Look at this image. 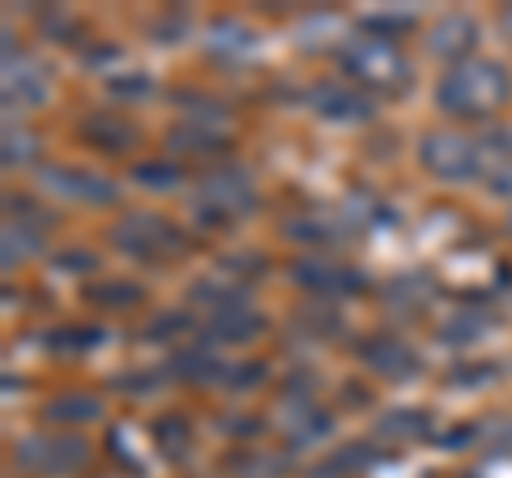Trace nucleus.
<instances>
[{"mask_svg": "<svg viewBox=\"0 0 512 478\" xmlns=\"http://www.w3.org/2000/svg\"><path fill=\"white\" fill-rule=\"evenodd\" d=\"M133 180L141 188H154V193H167V188L184 184V167H175V163H141V167H133Z\"/></svg>", "mask_w": 512, "mask_h": 478, "instance_id": "obj_26", "label": "nucleus"}, {"mask_svg": "<svg viewBox=\"0 0 512 478\" xmlns=\"http://www.w3.org/2000/svg\"><path fill=\"white\" fill-rule=\"evenodd\" d=\"M35 133L18 129V124H9L5 129V167H26L30 158H35Z\"/></svg>", "mask_w": 512, "mask_h": 478, "instance_id": "obj_29", "label": "nucleus"}, {"mask_svg": "<svg viewBox=\"0 0 512 478\" xmlns=\"http://www.w3.org/2000/svg\"><path fill=\"white\" fill-rule=\"evenodd\" d=\"M376 432L384 436V440H419V436H427L431 432V419L423 410H389L384 419L376 423Z\"/></svg>", "mask_w": 512, "mask_h": 478, "instance_id": "obj_24", "label": "nucleus"}, {"mask_svg": "<svg viewBox=\"0 0 512 478\" xmlns=\"http://www.w3.org/2000/svg\"><path fill=\"white\" fill-rule=\"evenodd\" d=\"M478 43V22L470 13H444V18L427 30V47L431 56H444L461 65V60H470V47Z\"/></svg>", "mask_w": 512, "mask_h": 478, "instance_id": "obj_13", "label": "nucleus"}, {"mask_svg": "<svg viewBox=\"0 0 512 478\" xmlns=\"http://www.w3.org/2000/svg\"><path fill=\"white\" fill-rule=\"evenodd\" d=\"M256 210V184L244 167H218L192 188V214L205 227H235Z\"/></svg>", "mask_w": 512, "mask_h": 478, "instance_id": "obj_4", "label": "nucleus"}, {"mask_svg": "<svg viewBox=\"0 0 512 478\" xmlns=\"http://www.w3.org/2000/svg\"><path fill=\"white\" fill-rule=\"evenodd\" d=\"M252 47H256L252 30L239 26V22H218V26L210 30V52L222 56V60H239V56H248Z\"/></svg>", "mask_w": 512, "mask_h": 478, "instance_id": "obj_23", "label": "nucleus"}, {"mask_svg": "<svg viewBox=\"0 0 512 478\" xmlns=\"http://www.w3.org/2000/svg\"><path fill=\"white\" fill-rule=\"evenodd\" d=\"M82 299L94 308H133L146 299L137 282H120V278H99V282H86L82 286Z\"/></svg>", "mask_w": 512, "mask_h": 478, "instance_id": "obj_19", "label": "nucleus"}, {"mask_svg": "<svg viewBox=\"0 0 512 478\" xmlns=\"http://www.w3.org/2000/svg\"><path fill=\"white\" fill-rule=\"evenodd\" d=\"M478 333H483V325L474 321V312H461V316H453L444 329H440V338L448 342V346H466V342H474Z\"/></svg>", "mask_w": 512, "mask_h": 478, "instance_id": "obj_32", "label": "nucleus"}, {"mask_svg": "<svg viewBox=\"0 0 512 478\" xmlns=\"http://www.w3.org/2000/svg\"><path fill=\"white\" fill-rule=\"evenodd\" d=\"M491 193H512V167H500V171H491V180H487Z\"/></svg>", "mask_w": 512, "mask_h": 478, "instance_id": "obj_37", "label": "nucleus"}, {"mask_svg": "<svg viewBox=\"0 0 512 478\" xmlns=\"http://www.w3.org/2000/svg\"><path fill=\"white\" fill-rule=\"evenodd\" d=\"M291 278H295V286H303V291L316 295V299L359 295L363 286H367L355 265L325 261V257H303V261H295V265H291Z\"/></svg>", "mask_w": 512, "mask_h": 478, "instance_id": "obj_8", "label": "nucleus"}, {"mask_svg": "<svg viewBox=\"0 0 512 478\" xmlns=\"http://www.w3.org/2000/svg\"><path fill=\"white\" fill-rule=\"evenodd\" d=\"M184 30H188V22L180 18V13H171V18H158V22L150 26V35H154L158 43H175V39L184 35Z\"/></svg>", "mask_w": 512, "mask_h": 478, "instance_id": "obj_36", "label": "nucleus"}, {"mask_svg": "<svg viewBox=\"0 0 512 478\" xmlns=\"http://www.w3.org/2000/svg\"><path fill=\"white\" fill-rule=\"evenodd\" d=\"M47 94H52V73L39 60H30V56L5 60V107L9 111H35L47 103Z\"/></svg>", "mask_w": 512, "mask_h": 478, "instance_id": "obj_9", "label": "nucleus"}, {"mask_svg": "<svg viewBox=\"0 0 512 478\" xmlns=\"http://www.w3.org/2000/svg\"><path fill=\"white\" fill-rule=\"evenodd\" d=\"M13 461L39 478H69L90 461V444L73 432H35L13 444Z\"/></svg>", "mask_w": 512, "mask_h": 478, "instance_id": "obj_5", "label": "nucleus"}, {"mask_svg": "<svg viewBox=\"0 0 512 478\" xmlns=\"http://www.w3.org/2000/svg\"><path fill=\"white\" fill-rule=\"evenodd\" d=\"M82 137L103 154H128L141 141V129L120 111H94L90 120H82Z\"/></svg>", "mask_w": 512, "mask_h": 478, "instance_id": "obj_14", "label": "nucleus"}, {"mask_svg": "<svg viewBox=\"0 0 512 478\" xmlns=\"http://www.w3.org/2000/svg\"><path fill=\"white\" fill-rule=\"evenodd\" d=\"M419 163L440 184H470L487 171L478 137H466V133H427L419 146Z\"/></svg>", "mask_w": 512, "mask_h": 478, "instance_id": "obj_6", "label": "nucleus"}, {"mask_svg": "<svg viewBox=\"0 0 512 478\" xmlns=\"http://www.w3.org/2000/svg\"><path fill=\"white\" fill-rule=\"evenodd\" d=\"M111 244H116L124 257L141 261V265H171L188 252V235L163 214L133 210L111 227Z\"/></svg>", "mask_w": 512, "mask_h": 478, "instance_id": "obj_3", "label": "nucleus"}, {"mask_svg": "<svg viewBox=\"0 0 512 478\" xmlns=\"http://www.w3.org/2000/svg\"><path fill=\"white\" fill-rule=\"evenodd\" d=\"M308 103H312V111L320 120H333V124H363V120H372V103H367L359 90L342 86V82L312 86Z\"/></svg>", "mask_w": 512, "mask_h": 478, "instance_id": "obj_11", "label": "nucleus"}, {"mask_svg": "<svg viewBox=\"0 0 512 478\" xmlns=\"http://www.w3.org/2000/svg\"><path fill=\"white\" fill-rule=\"evenodd\" d=\"M43 419L56 427H90L103 419V397L94 393H56L52 402L43 406Z\"/></svg>", "mask_w": 512, "mask_h": 478, "instance_id": "obj_16", "label": "nucleus"}, {"mask_svg": "<svg viewBox=\"0 0 512 478\" xmlns=\"http://www.w3.org/2000/svg\"><path fill=\"white\" fill-rule=\"evenodd\" d=\"M188 329H192V316H184V312H167V316H158V321H150L146 338H154V342H171V338H184Z\"/></svg>", "mask_w": 512, "mask_h": 478, "instance_id": "obj_31", "label": "nucleus"}, {"mask_svg": "<svg viewBox=\"0 0 512 478\" xmlns=\"http://www.w3.org/2000/svg\"><path fill=\"white\" fill-rule=\"evenodd\" d=\"M495 376H500V368H491V363H470V368L453 372V385L474 389V385H487V380H495Z\"/></svg>", "mask_w": 512, "mask_h": 478, "instance_id": "obj_34", "label": "nucleus"}, {"mask_svg": "<svg viewBox=\"0 0 512 478\" xmlns=\"http://www.w3.org/2000/svg\"><path fill=\"white\" fill-rule=\"evenodd\" d=\"M342 73L355 86L372 94H393V99L414 86V65L406 60V52L376 35H359L342 47Z\"/></svg>", "mask_w": 512, "mask_h": 478, "instance_id": "obj_2", "label": "nucleus"}, {"mask_svg": "<svg viewBox=\"0 0 512 478\" xmlns=\"http://www.w3.org/2000/svg\"><path fill=\"white\" fill-rule=\"evenodd\" d=\"M372 466V449L367 444H346V449H333L320 466L312 470V478H350Z\"/></svg>", "mask_w": 512, "mask_h": 478, "instance_id": "obj_22", "label": "nucleus"}, {"mask_svg": "<svg viewBox=\"0 0 512 478\" xmlns=\"http://www.w3.org/2000/svg\"><path fill=\"white\" fill-rule=\"evenodd\" d=\"M227 368H231V363H222L210 342H205V346H188V350H180V355L171 359V372L192 380V385H222Z\"/></svg>", "mask_w": 512, "mask_h": 478, "instance_id": "obj_17", "label": "nucleus"}, {"mask_svg": "<svg viewBox=\"0 0 512 478\" xmlns=\"http://www.w3.org/2000/svg\"><path fill=\"white\" fill-rule=\"evenodd\" d=\"M265 380V363H252V359H244V363H231L227 368V376H222V389H231V393H248V389H256Z\"/></svg>", "mask_w": 512, "mask_h": 478, "instance_id": "obj_30", "label": "nucleus"}, {"mask_svg": "<svg viewBox=\"0 0 512 478\" xmlns=\"http://www.w3.org/2000/svg\"><path fill=\"white\" fill-rule=\"evenodd\" d=\"M47 350H56V355H86L103 342V329L99 325H60L47 333Z\"/></svg>", "mask_w": 512, "mask_h": 478, "instance_id": "obj_21", "label": "nucleus"}, {"mask_svg": "<svg viewBox=\"0 0 512 478\" xmlns=\"http://www.w3.org/2000/svg\"><path fill=\"white\" fill-rule=\"evenodd\" d=\"M9 210L18 214V222H5V269L26 265L30 257H39V252H43V231H39V222H30V214H26L30 205L9 197Z\"/></svg>", "mask_w": 512, "mask_h": 478, "instance_id": "obj_15", "label": "nucleus"}, {"mask_svg": "<svg viewBox=\"0 0 512 478\" xmlns=\"http://www.w3.org/2000/svg\"><path fill=\"white\" fill-rule=\"evenodd\" d=\"M410 26H414V18H389V13H380V18H367L363 22V30H376V39H389V43H393L397 30H410Z\"/></svg>", "mask_w": 512, "mask_h": 478, "instance_id": "obj_35", "label": "nucleus"}, {"mask_svg": "<svg viewBox=\"0 0 512 478\" xmlns=\"http://www.w3.org/2000/svg\"><path fill=\"white\" fill-rule=\"evenodd\" d=\"M329 419L312 402H291V419H286V440L291 444H312L329 436Z\"/></svg>", "mask_w": 512, "mask_h": 478, "instance_id": "obj_20", "label": "nucleus"}, {"mask_svg": "<svg viewBox=\"0 0 512 478\" xmlns=\"http://www.w3.org/2000/svg\"><path fill=\"white\" fill-rule=\"evenodd\" d=\"M111 94H120V99H146V94H154V86L141 73H124V77H111Z\"/></svg>", "mask_w": 512, "mask_h": 478, "instance_id": "obj_33", "label": "nucleus"}, {"mask_svg": "<svg viewBox=\"0 0 512 478\" xmlns=\"http://www.w3.org/2000/svg\"><path fill=\"white\" fill-rule=\"evenodd\" d=\"M265 329V316L248 304H231L205 316V342L210 346H239Z\"/></svg>", "mask_w": 512, "mask_h": 478, "instance_id": "obj_12", "label": "nucleus"}, {"mask_svg": "<svg viewBox=\"0 0 512 478\" xmlns=\"http://www.w3.org/2000/svg\"><path fill=\"white\" fill-rule=\"evenodd\" d=\"M231 470H235V478H278V474H282V461L248 449V453H239V457L231 461Z\"/></svg>", "mask_w": 512, "mask_h": 478, "instance_id": "obj_28", "label": "nucleus"}, {"mask_svg": "<svg viewBox=\"0 0 512 478\" xmlns=\"http://www.w3.org/2000/svg\"><path fill=\"white\" fill-rule=\"evenodd\" d=\"M286 235L291 239H299V244H333V239H338V231H333V222H325L320 214H312V218H295V222H286Z\"/></svg>", "mask_w": 512, "mask_h": 478, "instance_id": "obj_27", "label": "nucleus"}, {"mask_svg": "<svg viewBox=\"0 0 512 478\" xmlns=\"http://www.w3.org/2000/svg\"><path fill=\"white\" fill-rule=\"evenodd\" d=\"M508 231H512V210H508Z\"/></svg>", "mask_w": 512, "mask_h": 478, "instance_id": "obj_38", "label": "nucleus"}, {"mask_svg": "<svg viewBox=\"0 0 512 478\" xmlns=\"http://www.w3.org/2000/svg\"><path fill=\"white\" fill-rule=\"evenodd\" d=\"M359 359L384 380H414L423 372V359L402 342V338H389V333H376V338H363L359 342Z\"/></svg>", "mask_w": 512, "mask_h": 478, "instance_id": "obj_10", "label": "nucleus"}, {"mask_svg": "<svg viewBox=\"0 0 512 478\" xmlns=\"http://www.w3.org/2000/svg\"><path fill=\"white\" fill-rule=\"evenodd\" d=\"M167 146L184 150V154H222L227 150V137H218L214 129H201V124H188V129L167 133Z\"/></svg>", "mask_w": 512, "mask_h": 478, "instance_id": "obj_25", "label": "nucleus"}, {"mask_svg": "<svg viewBox=\"0 0 512 478\" xmlns=\"http://www.w3.org/2000/svg\"><path fill=\"white\" fill-rule=\"evenodd\" d=\"M39 188L52 193L60 201H73V205H111L120 197V188L107 180V175L90 171V167H69V163H56V167H43L39 171Z\"/></svg>", "mask_w": 512, "mask_h": 478, "instance_id": "obj_7", "label": "nucleus"}, {"mask_svg": "<svg viewBox=\"0 0 512 478\" xmlns=\"http://www.w3.org/2000/svg\"><path fill=\"white\" fill-rule=\"evenodd\" d=\"M150 436H154L158 453H163L167 461H184L192 453V423L184 419V414H163V419H154Z\"/></svg>", "mask_w": 512, "mask_h": 478, "instance_id": "obj_18", "label": "nucleus"}, {"mask_svg": "<svg viewBox=\"0 0 512 478\" xmlns=\"http://www.w3.org/2000/svg\"><path fill=\"white\" fill-rule=\"evenodd\" d=\"M508 99H512V73L500 60H487V56L461 60L436 86L440 111L444 116H457V120H487L500 107H508Z\"/></svg>", "mask_w": 512, "mask_h": 478, "instance_id": "obj_1", "label": "nucleus"}]
</instances>
